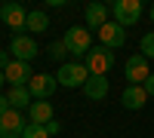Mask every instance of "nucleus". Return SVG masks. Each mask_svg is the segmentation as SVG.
<instances>
[{
    "label": "nucleus",
    "mask_w": 154,
    "mask_h": 138,
    "mask_svg": "<svg viewBox=\"0 0 154 138\" xmlns=\"http://www.w3.org/2000/svg\"><path fill=\"white\" fill-rule=\"evenodd\" d=\"M83 65H86L89 74H102V77H108V71L114 68V52L105 49V46H93V49L86 52Z\"/></svg>",
    "instance_id": "1"
},
{
    "label": "nucleus",
    "mask_w": 154,
    "mask_h": 138,
    "mask_svg": "<svg viewBox=\"0 0 154 138\" xmlns=\"http://www.w3.org/2000/svg\"><path fill=\"white\" fill-rule=\"evenodd\" d=\"M86 80H89V71H86V65H80V61H65V65L59 68V74H56V83L68 86V89L83 86Z\"/></svg>",
    "instance_id": "2"
},
{
    "label": "nucleus",
    "mask_w": 154,
    "mask_h": 138,
    "mask_svg": "<svg viewBox=\"0 0 154 138\" xmlns=\"http://www.w3.org/2000/svg\"><path fill=\"white\" fill-rule=\"evenodd\" d=\"M62 40H65L68 52H71V55H77V61H80V55L86 58V52L93 49V37H89V31H86V28H68Z\"/></svg>",
    "instance_id": "3"
},
{
    "label": "nucleus",
    "mask_w": 154,
    "mask_h": 138,
    "mask_svg": "<svg viewBox=\"0 0 154 138\" xmlns=\"http://www.w3.org/2000/svg\"><path fill=\"white\" fill-rule=\"evenodd\" d=\"M111 16H114V22H117L120 28L136 25L139 16H142V0H117V3L111 6Z\"/></svg>",
    "instance_id": "4"
},
{
    "label": "nucleus",
    "mask_w": 154,
    "mask_h": 138,
    "mask_svg": "<svg viewBox=\"0 0 154 138\" xmlns=\"http://www.w3.org/2000/svg\"><path fill=\"white\" fill-rule=\"evenodd\" d=\"M148 74H151V68H148V58H145L142 52H136V55L126 58L123 77H126V83H130V86H142V83L148 80Z\"/></svg>",
    "instance_id": "5"
},
{
    "label": "nucleus",
    "mask_w": 154,
    "mask_h": 138,
    "mask_svg": "<svg viewBox=\"0 0 154 138\" xmlns=\"http://www.w3.org/2000/svg\"><path fill=\"white\" fill-rule=\"evenodd\" d=\"M0 19H3L6 28L16 31V37L25 31V22H28V9H25L22 3H3L0 6Z\"/></svg>",
    "instance_id": "6"
},
{
    "label": "nucleus",
    "mask_w": 154,
    "mask_h": 138,
    "mask_svg": "<svg viewBox=\"0 0 154 138\" xmlns=\"http://www.w3.org/2000/svg\"><path fill=\"white\" fill-rule=\"evenodd\" d=\"M96 34H99V43L105 46V49H111V52H114V49H120V46L126 43V28H120L114 19H111L108 25H102Z\"/></svg>",
    "instance_id": "7"
},
{
    "label": "nucleus",
    "mask_w": 154,
    "mask_h": 138,
    "mask_svg": "<svg viewBox=\"0 0 154 138\" xmlns=\"http://www.w3.org/2000/svg\"><path fill=\"white\" fill-rule=\"evenodd\" d=\"M25 126H28V120L22 117V110H6L3 117H0V138H22Z\"/></svg>",
    "instance_id": "8"
},
{
    "label": "nucleus",
    "mask_w": 154,
    "mask_h": 138,
    "mask_svg": "<svg viewBox=\"0 0 154 138\" xmlns=\"http://www.w3.org/2000/svg\"><path fill=\"white\" fill-rule=\"evenodd\" d=\"M37 49H40V46L34 43V37L19 34V37H12V43H9V55L16 61H28V65H31V58L37 55Z\"/></svg>",
    "instance_id": "9"
},
{
    "label": "nucleus",
    "mask_w": 154,
    "mask_h": 138,
    "mask_svg": "<svg viewBox=\"0 0 154 138\" xmlns=\"http://www.w3.org/2000/svg\"><path fill=\"white\" fill-rule=\"evenodd\" d=\"M28 92H31L34 101H46V98L56 92V77H49V74H34L31 83H28Z\"/></svg>",
    "instance_id": "10"
},
{
    "label": "nucleus",
    "mask_w": 154,
    "mask_h": 138,
    "mask_svg": "<svg viewBox=\"0 0 154 138\" xmlns=\"http://www.w3.org/2000/svg\"><path fill=\"white\" fill-rule=\"evenodd\" d=\"M3 77H6V83H12V86H28L34 74H31V65H28V61H16V58H12V65L3 71Z\"/></svg>",
    "instance_id": "11"
},
{
    "label": "nucleus",
    "mask_w": 154,
    "mask_h": 138,
    "mask_svg": "<svg viewBox=\"0 0 154 138\" xmlns=\"http://www.w3.org/2000/svg\"><path fill=\"white\" fill-rule=\"evenodd\" d=\"M108 77H102V74H89V80L83 83V95L89 98V101H102V98L108 95Z\"/></svg>",
    "instance_id": "12"
},
{
    "label": "nucleus",
    "mask_w": 154,
    "mask_h": 138,
    "mask_svg": "<svg viewBox=\"0 0 154 138\" xmlns=\"http://www.w3.org/2000/svg\"><path fill=\"white\" fill-rule=\"evenodd\" d=\"M49 120H56V110L49 101H31L28 107V123H37V126H46Z\"/></svg>",
    "instance_id": "13"
},
{
    "label": "nucleus",
    "mask_w": 154,
    "mask_h": 138,
    "mask_svg": "<svg viewBox=\"0 0 154 138\" xmlns=\"http://www.w3.org/2000/svg\"><path fill=\"white\" fill-rule=\"evenodd\" d=\"M145 101H148V95H145L142 86H126L123 95H120V104H123L126 110H142Z\"/></svg>",
    "instance_id": "14"
},
{
    "label": "nucleus",
    "mask_w": 154,
    "mask_h": 138,
    "mask_svg": "<svg viewBox=\"0 0 154 138\" xmlns=\"http://www.w3.org/2000/svg\"><path fill=\"white\" fill-rule=\"evenodd\" d=\"M111 22V6H105V3H89L86 6V25L89 28H102V25H108Z\"/></svg>",
    "instance_id": "15"
},
{
    "label": "nucleus",
    "mask_w": 154,
    "mask_h": 138,
    "mask_svg": "<svg viewBox=\"0 0 154 138\" xmlns=\"http://www.w3.org/2000/svg\"><path fill=\"white\" fill-rule=\"evenodd\" d=\"M9 98V107L12 110H28L31 107V92H28V86H12V89L6 92Z\"/></svg>",
    "instance_id": "16"
},
{
    "label": "nucleus",
    "mask_w": 154,
    "mask_h": 138,
    "mask_svg": "<svg viewBox=\"0 0 154 138\" xmlns=\"http://www.w3.org/2000/svg\"><path fill=\"white\" fill-rule=\"evenodd\" d=\"M25 28H28L31 34H43V31L49 28L46 12H40V9H31V12H28V22H25Z\"/></svg>",
    "instance_id": "17"
},
{
    "label": "nucleus",
    "mask_w": 154,
    "mask_h": 138,
    "mask_svg": "<svg viewBox=\"0 0 154 138\" xmlns=\"http://www.w3.org/2000/svg\"><path fill=\"white\" fill-rule=\"evenodd\" d=\"M46 55L53 58V61H62V58L68 55V46H65V40H53V43L46 46Z\"/></svg>",
    "instance_id": "18"
},
{
    "label": "nucleus",
    "mask_w": 154,
    "mask_h": 138,
    "mask_svg": "<svg viewBox=\"0 0 154 138\" xmlns=\"http://www.w3.org/2000/svg\"><path fill=\"white\" fill-rule=\"evenodd\" d=\"M22 138H49V135H46V129H43V126H37V123H28V126H25V132H22Z\"/></svg>",
    "instance_id": "19"
},
{
    "label": "nucleus",
    "mask_w": 154,
    "mask_h": 138,
    "mask_svg": "<svg viewBox=\"0 0 154 138\" xmlns=\"http://www.w3.org/2000/svg\"><path fill=\"white\" fill-rule=\"evenodd\" d=\"M139 49H142V55H145V58H154V31L142 37V43H139Z\"/></svg>",
    "instance_id": "20"
},
{
    "label": "nucleus",
    "mask_w": 154,
    "mask_h": 138,
    "mask_svg": "<svg viewBox=\"0 0 154 138\" xmlns=\"http://www.w3.org/2000/svg\"><path fill=\"white\" fill-rule=\"evenodd\" d=\"M12 65V55H9V49H0V71H6Z\"/></svg>",
    "instance_id": "21"
},
{
    "label": "nucleus",
    "mask_w": 154,
    "mask_h": 138,
    "mask_svg": "<svg viewBox=\"0 0 154 138\" xmlns=\"http://www.w3.org/2000/svg\"><path fill=\"white\" fill-rule=\"evenodd\" d=\"M43 129H46V135H59V132H62V126H59V120H49V123H46Z\"/></svg>",
    "instance_id": "22"
},
{
    "label": "nucleus",
    "mask_w": 154,
    "mask_h": 138,
    "mask_svg": "<svg viewBox=\"0 0 154 138\" xmlns=\"http://www.w3.org/2000/svg\"><path fill=\"white\" fill-rule=\"evenodd\" d=\"M142 89H145V95H148V98L154 95V74H148V80L142 83Z\"/></svg>",
    "instance_id": "23"
},
{
    "label": "nucleus",
    "mask_w": 154,
    "mask_h": 138,
    "mask_svg": "<svg viewBox=\"0 0 154 138\" xmlns=\"http://www.w3.org/2000/svg\"><path fill=\"white\" fill-rule=\"evenodd\" d=\"M6 110H9V98H6V95H0V117H3Z\"/></svg>",
    "instance_id": "24"
},
{
    "label": "nucleus",
    "mask_w": 154,
    "mask_h": 138,
    "mask_svg": "<svg viewBox=\"0 0 154 138\" xmlns=\"http://www.w3.org/2000/svg\"><path fill=\"white\" fill-rule=\"evenodd\" d=\"M3 83H6V77H3V71H0V86H3Z\"/></svg>",
    "instance_id": "25"
},
{
    "label": "nucleus",
    "mask_w": 154,
    "mask_h": 138,
    "mask_svg": "<svg viewBox=\"0 0 154 138\" xmlns=\"http://www.w3.org/2000/svg\"><path fill=\"white\" fill-rule=\"evenodd\" d=\"M151 19H154V6H151Z\"/></svg>",
    "instance_id": "26"
}]
</instances>
